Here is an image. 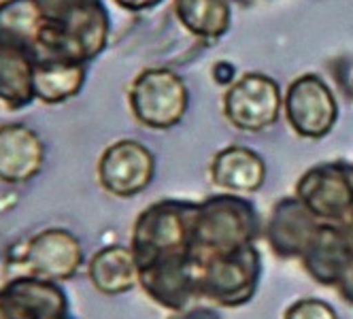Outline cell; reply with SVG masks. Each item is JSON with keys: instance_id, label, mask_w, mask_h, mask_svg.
I'll return each mask as SVG.
<instances>
[{"instance_id": "19", "label": "cell", "mask_w": 353, "mask_h": 319, "mask_svg": "<svg viewBox=\"0 0 353 319\" xmlns=\"http://www.w3.org/2000/svg\"><path fill=\"white\" fill-rule=\"evenodd\" d=\"M85 83V64L45 60L34 64V98L43 105H62L77 96Z\"/></svg>"}, {"instance_id": "24", "label": "cell", "mask_w": 353, "mask_h": 319, "mask_svg": "<svg viewBox=\"0 0 353 319\" xmlns=\"http://www.w3.org/2000/svg\"><path fill=\"white\" fill-rule=\"evenodd\" d=\"M113 3L123 9V11H130V13H141V11H149V9H156L158 5H162L164 0H113Z\"/></svg>"}, {"instance_id": "8", "label": "cell", "mask_w": 353, "mask_h": 319, "mask_svg": "<svg viewBox=\"0 0 353 319\" xmlns=\"http://www.w3.org/2000/svg\"><path fill=\"white\" fill-rule=\"evenodd\" d=\"M85 262L83 245L66 228H45L32 234L17 256L19 275L54 283L70 281Z\"/></svg>"}, {"instance_id": "25", "label": "cell", "mask_w": 353, "mask_h": 319, "mask_svg": "<svg viewBox=\"0 0 353 319\" xmlns=\"http://www.w3.org/2000/svg\"><path fill=\"white\" fill-rule=\"evenodd\" d=\"M334 289L339 291V296H341L347 305L353 307V262H351V266L347 268V273L343 275V279L339 281V285H336Z\"/></svg>"}, {"instance_id": "6", "label": "cell", "mask_w": 353, "mask_h": 319, "mask_svg": "<svg viewBox=\"0 0 353 319\" xmlns=\"http://www.w3.org/2000/svg\"><path fill=\"white\" fill-rule=\"evenodd\" d=\"M294 196L323 224H345L353 213V164L336 160L305 170Z\"/></svg>"}, {"instance_id": "3", "label": "cell", "mask_w": 353, "mask_h": 319, "mask_svg": "<svg viewBox=\"0 0 353 319\" xmlns=\"http://www.w3.org/2000/svg\"><path fill=\"white\" fill-rule=\"evenodd\" d=\"M198 203L158 200L139 213L130 234V249L139 271L166 258L192 254V228Z\"/></svg>"}, {"instance_id": "5", "label": "cell", "mask_w": 353, "mask_h": 319, "mask_svg": "<svg viewBox=\"0 0 353 319\" xmlns=\"http://www.w3.org/2000/svg\"><path fill=\"white\" fill-rule=\"evenodd\" d=\"M262 277V256L256 245L203 260L200 298L215 307L236 309L256 296Z\"/></svg>"}, {"instance_id": "27", "label": "cell", "mask_w": 353, "mask_h": 319, "mask_svg": "<svg viewBox=\"0 0 353 319\" xmlns=\"http://www.w3.org/2000/svg\"><path fill=\"white\" fill-rule=\"evenodd\" d=\"M341 228H343V232H345V236H347V243H349V247H351V251H353V213L349 215V219L345 224H341Z\"/></svg>"}, {"instance_id": "26", "label": "cell", "mask_w": 353, "mask_h": 319, "mask_svg": "<svg viewBox=\"0 0 353 319\" xmlns=\"http://www.w3.org/2000/svg\"><path fill=\"white\" fill-rule=\"evenodd\" d=\"M172 319H219V317L209 307H198V305H194V307L185 309L183 313H174Z\"/></svg>"}, {"instance_id": "13", "label": "cell", "mask_w": 353, "mask_h": 319, "mask_svg": "<svg viewBox=\"0 0 353 319\" xmlns=\"http://www.w3.org/2000/svg\"><path fill=\"white\" fill-rule=\"evenodd\" d=\"M321 222L302 205L296 196L276 200L264 222V238L276 258L294 260L302 258Z\"/></svg>"}, {"instance_id": "15", "label": "cell", "mask_w": 353, "mask_h": 319, "mask_svg": "<svg viewBox=\"0 0 353 319\" xmlns=\"http://www.w3.org/2000/svg\"><path fill=\"white\" fill-rule=\"evenodd\" d=\"M307 275L325 287H336L353 262V251L339 224H323L300 258Z\"/></svg>"}, {"instance_id": "11", "label": "cell", "mask_w": 353, "mask_h": 319, "mask_svg": "<svg viewBox=\"0 0 353 319\" xmlns=\"http://www.w3.org/2000/svg\"><path fill=\"white\" fill-rule=\"evenodd\" d=\"M98 183L115 198H132L145 192L156 175V158L139 141L121 138L100 154L96 166Z\"/></svg>"}, {"instance_id": "18", "label": "cell", "mask_w": 353, "mask_h": 319, "mask_svg": "<svg viewBox=\"0 0 353 319\" xmlns=\"http://www.w3.org/2000/svg\"><path fill=\"white\" fill-rule=\"evenodd\" d=\"M34 64L26 49L0 41V103L7 109L21 111L37 101Z\"/></svg>"}, {"instance_id": "14", "label": "cell", "mask_w": 353, "mask_h": 319, "mask_svg": "<svg viewBox=\"0 0 353 319\" xmlns=\"http://www.w3.org/2000/svg\"><path fill=\"white\" fill-rule=\"evenodd\" d=\"M47 160L45 143L30 126L9 121L0 126V183L23 185L41 175Z\"/></svg>"}, {"instance_id": "4", "label": "cell", "mask_w": 353, "mask_h": 319, "mask_svg": "<svg viewBox=\"0 0 353 319\" xmlns=\"http://www.w3.org/2000/svg\"><path fill=\"white\" fill-rule=\"evenodd\" d=\"M132 117L151 130L174 128L183 119L190 92L185 81L170 68H147L139 72L128 90Z\"/></svg>"}, {"instance_id": "7", "label": "cell", "mask_w": 353, "mask_h": 319, "mask_svg": "<svg viewBox=\"0 0 353 319\" xmlns=\"http://www.w3.org/2000/svg\"><path fill=\"white\" fill-rule=\"evenodd\" d=\"M223 117L241 132H262L274 126L283 111L281 88L262 72H245L225 88Z\"/></svg>"}, {"instance_id": "17", "label": "cell", "mask_w": 353, "mask_h": 319, "mask_svg": "<svg viewBox=\"0 0 353 319\" xmlns=\"http://www.w3.org/2000/svg\"><path fill=\"white\" fill-rule=\"evenodd\" d=\"M88 279L105 296H121L139 285V264L130 245H107L92 254Z\"/></svg>"}, {"instance_id": "9", "label": "cell", "mask_w": 353, "mask_h": 319, "mask_svg": "<svg viewBox=\"0 0 353 319\" xmlns=\"http://www.w3.org/2000/svg\"><path fill=\"white\" fill-rule=\"evenodd\" d=\"M200 277H203V258L192 251L141 268L139 285L158 307L174 315L203 300Z\"/></svg>"}, {"instance_id": "16", "label": "cell", "mask_w": 353, "mask_h": 319, "mask_svg": "<svg viewBox=\"0 0 353 319\" xmlns=\"http://www.w3.org/2000/svg\"><path fill=\"white\" fill-rule=\"evenodd\" d=\"M209 177L221 192L254 194L266 181V162L249 147L228 145L213 156Z\"/></svg>"}, {"instance_id": "2", "label": "cell", "mask_w": 353, "mask_h": 319, "mask_svg": "<svg viewBox=\"0 0 353 319\" xmlns=\"http://www.w3.org/2000/svg\"><path fill=\"white\" fill-rule=\"evenodd\" d=\"M264 234V224L254 203L241 194L221 192L198 203L192 228V249L209 260L239 251Z\"/></svg>"}, {"instance_id": "21", "label": "cell", "mask_w": 353, "mask_h": 319, "mask_svg": "<svg viewBox=\"0 0 353 319\" xmlns=\"http://www.w3.org/2000/svg\"><path fill=\"white\" fill-rule=\"evenodd\" d=\"M43 17L34 0H0V41L17 45L39 62Z\"/></svg>"}, {"instance_id": "10", "label": "cell", "mask_w": 353, "mask_h": 319, "mask_svg": "<svg viewBox=\"0 0 353 319\" xmlns=\"http://www.w3.org/2000/svg\"><path fill=\"white\" fill-rule=\"evenodd\" d=\"M283 115L290 128L302 138H323L332 132L339 119V103L319 75L307 72L296 77L283 96Z\"/></svg>"}, {"instance_id": "1", "label": "cell", "mask_w": 353, "mask_h": 319, "mask_svg": "<svg viewBox=\"0 0 353 319\" xmlns=\"http://www.w3.org/2000/svg\"><path fill=\"white\" fill-rule=\"evenodd\" d=\"M43 17L39 62L68 60L88 64L105 52L111 32L103 0H34Z\"/></svg>"}, {"instance_id": "12", "label": "cell", "mask_w": 353, "mask_h": 319, "mask_svg": "<svg viewBox=\"0 0 353 319\" xmlns=\"http://www.w3.org/2000/svg\"><path fill=\"white\" fill-rule=\"evenodd\" d=\"M60 283L15 275L0 287V319H49L68 311Z\"/></svg>"}, {"instance_id": "23", "label": "cell", "mask_w": 353, "mask_h": 319, "mask_svg": "<svg viewBox=\"0 0 353 319\" xmlns=\"http://www.w3.org/2000/svg\"><path fill=\"white\" fill-rule=\"evenodd\" d=\"M211 75H213V79L219 83V85H232L234 81H236V68L228 62V60H219L215 66H213V70H211Z\"/></svg>"}, {"instance_id": "28", "label": "cell", "mask_w": 353, "mask_h": 319, "mask_svg": "<svg viewBox=\"0 0 353 319\" xmlns=\"http://www.w3.org/2000/svg\"><path fill=\"white\" fill-rule=\"evenodd\" d=\"M351 96H353V79H351Z\"/></svg>"}, {"instance_id": "22", "label": "cell", "mask_w": 353, "mask_h": 319, "mask_svg": "<svg viewBox=\"0 0 353 319\" xmlns=\"http://www.w3.org/2000/svg\"><path fill=\"white\" fill-rule=\"evenodd\" d=\"M283 319H339V315L334 307L327 305L325 300L300 298L285 309Z\"/></svg>"}, {"instance_id": "20", "label": "cell", "mask_w": 353, "mask_h": 319, "mask_svg": "<svg viewBox=\"0 0 353 319\" xmlns=\"http://www.w3.org/2000/svg\"><path fill=\"white\" fill-rule=\"evenodd\" d=\"M174 15L196 39L215 41L230 30V0H174Z\"/></svg>"}]
</instances>
